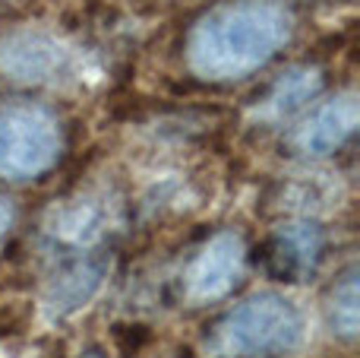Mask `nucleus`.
<instances>
[{"mask_svg":"<svg viewBox=\"0 0 360 358\" xmlns=\"http://www.w3.org/2000/svg\"><path fill=\"white\" fill-rule=\"evenodd\" d=\"M291 32V13L275 0L221 4L190 32V67L205 80H237L272 61Z\"/></svg>","mask_w":360,"mask_h":358,"instance_id":"f257e3e1","label":"nucleus"},{"mask_svg":"<svg viewBox=\"0 0 360 358\" xmlns=\"http://www.w3.org/2000/svg\"><path fill=\"white\" fill-rule=\"evenodd\" d=\"M304 342V314L285 295L262 292L218 321L212 346L221 358H281Z\"/></svg>","mask_w":360,"mask_h":358,"instance_id":"f03ea898","label":"nucleus"},{"mask_svg":"<svg viewBox=\"0 0 360 358\" xmlns=\"http://www.w3.org/2000/svg\"><path fill=\"white\" fill-rule=\"evenodd\" d=\"M60 127L44 108L6 101L0 105V178H32L54 165Z\"/></svg>","mask_w":360,"mask_h":358,"instance_id":"7ed1b4c3","label":"nucleus"},{"mask_svg":"<svg viewBox=\"0 0 360 358\" xmlns=\"http://www.w3.org/2000/svg\"><path fill=\"white\" fill-rule=\"evenodd\" d=\"M0 70L22 82H57L73 70V54L44 32H13L0 42Z\"/></svg>","mask_w":360,"mask_h":358,"instance_id":"20e7f679","label":"nucleus"},{"mask_svg":"<svg viewBox=\"0 0 360 358\" xmlns=\"http://www.w3.org/2000/svg\"><path fill=\"white\" fill-rule=\"evenodd\" d=\"M326 251V235L319 226L300 222V226L278 228L272 238L262 245V254L256 260L262 270L278 283H300L319 266Z\"/></svg>","mask_w":360,"mask_h":358,"instance_id":"39448f33","label":"nucleus"},{"mask_svg":"<svg viewBox=\"0 0 360 358\" xmlns=\"http://www.w3.org/2000/svg\"><path fill=\"white\" fill-rule=\"evenodd\" d=\"M240 270H243V241L231 232L215 235L190 264V273H186V295H190L193 302L221 298L224 292L237 283Z\"/></svg>","mask_w":360,"mask_h":358,"instance_id":"423d86ee","label":"nucleus"},{"mask_svg":"<svg viewBox=\"0 0 360 358\" xmlns=\"http://www.w3.org/2000/svg\"><path fill=\"white\" fill-rule=\"evenodd\" d=\"M357 130V99L354 95H338L326 101L310 121L297 130L294 143L307 156H326L332 149H342Z\"/></svg>","mask_w":360,"mask_h":358,"instance_id":"0eeeda50","label":"nucleus"},{"mask_svg":"<svg viewBox=\"0 0 360 358\" xmlns=\"http://www.w3.org/2000/svg\"><path fill=\"white\" fill-rule=\"evenodd\" d=\"M105 273H108V264L101 257H82L67 264L48 289V311L54 317H67L73 311L86 308V302L98 292Z\"/></svg>","mask_w":360,"mask_h":358,"instance_id":"6e6552de","label":"nucleus"},{"mask_svg":"<svg viewBox=\"0 0 360 358\" xmlns=\"http://www.w3.org/2000/svg\"><path fill=\"white\" fill-rule=\"evenodd\" d=\"M319 89H323V73L313 67H297L288 70L285 76L272 82V89L266 92V99L256 108V118L266 121V124H281L291 114H297L300 108L310 99H316Z\"/></svg>","mask_w":360,"mask_h":358,"instance_id":"1a4fd4ad","label":"nucleus"},{"mask_svg":"<svg viewBox=\"0 0 360 358\" xmlns=\"http://www.w3.org/2000/svg\"><path fill=\"white\" fill-rule=\"evenodd\" d=\"M332 327L342 336H357V283L354 276H345V283L332 295Z\"/></svg>","mask_w":360,"mask_h":358,"instance_id":"9d476101","label":"nucleus"},{"mask_svg":"<svg viewBox=\"0 0 360 358\" xmlns=\"http://www.w3.org/2000/svg\"><path fill=\"white\" fill-rule=\"evenodd\" d=\"M114 340H117V349L124 358H133L146 349V342L152 340L149 327L143 323H133V327H114Z\"/></svg>","mask_w":360,"mask_h":358,"instance_id":"9b49d317","label":"nucleus"},{"mask_svg":"<svg viewBox=\"0 0 360 358\" xmlns=\"http://www.w3.org/2000/svg\"><path fill=\"white\" fill-rule=\"evenodd\" d=\"M10 222H13V209H10V203L6 200H0V238L6 235V228H10Z\"/></svg>","mask_w":360,"mask_h":358,"instance_id":"f8f14e48","label":"nucleus"},{"mask_svg":"<svg viewBox=\"0 0 360 358\" xmlns=\"http://www.w3.org/2000/svg\"><path fill=\"white\" fill-rule=\"evenodd\" d=\"M177 358H193L190 349H177Z\"/></svg>","mask_w":360,"mask_h":358,"instance_id":"ddd939ff","label":"nucleus"},{"mask_svg":"<svg viewBox=\"0 0 360 358\" xmlns=\"http://www.w3.org/2000/svg\"><path fill=\"white\" fill-rule=\"evenodd\" d=\"M82 358H105L101 352H89V355H82Z\"/></svg>","mask_w":360,"mask_h":358,"instance_id":"4468645a","label":"nucleus"}]
</instances>
